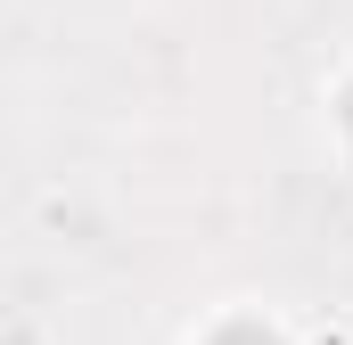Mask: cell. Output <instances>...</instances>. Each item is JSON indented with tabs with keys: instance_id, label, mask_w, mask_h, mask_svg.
Listing matches in <instances>:
<instances>
[{
	"instance_id": "obj_1",
	"label": "cell",
	"mask_w": 353,
	"mask_h": 345,
	"mask_svg": "<svg viewBox=\"0 0 353 345\" xmlns=\"http://www.w3.org/2000/svg\"><path fill=\"white\" fill-rule=\"evenodd\" d=\"M214 345H279V337H263L255 321H239V329H222V337H214Z\"/></svg>"
}]
</instances>
